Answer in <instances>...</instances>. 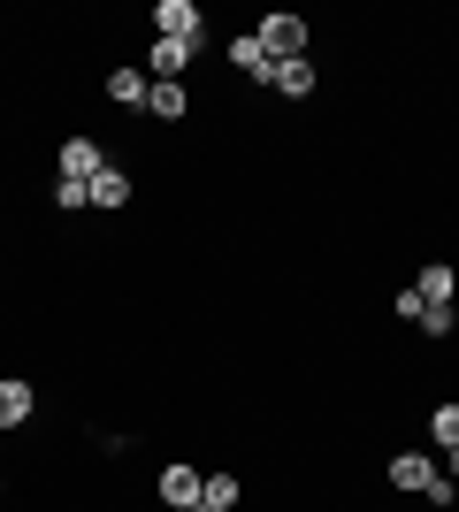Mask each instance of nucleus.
Here are the masks:
<instances>
[{
	"label": "nucleus",
	"mask_w": 459,
	"mask_h": 512,
	"mask_svg": "<svg viewBox=\"0 0 459 512\" xmlns=\"http://www.w3.org/2000/svg\"><path fill=\"white\" fill-rule=\"evenodd\" d=\"M253 39L268 46V62H306V23H299V16H284V8L253 23Z\"/></svg>",
	"instance_id": "obj_1"
},
{
	"label": "nucleus",
	"mask_w": 459,
	"mask_h": 512,
	"mask_svg": "<svg viewBox=\"0 0 459 512\" xmlns=\"http://www.w3.org/2000/svg\"><path fill=\"white\" fill-rule=\"evenodd\" d=\"M199 46H207V39H153L146 77H153V85H176V77H184V69L199 62Z\"/></svg>",
	"instance_id": "obj_2"
},
{
	"label": "nucleus",
	"mask_w": 459,
	"mask_h": 512,
	"mask_svg": "<svg viewBox=\"0 0 459 512\" xmlns=\"http://www.w3.org/2000/svg\"><path fill=\"white\" fill-rule=\"evenodd\" d=\"M153 23H161L153 39H207V23H199V0H161V8H153Z\"/></svg>",
	"instance_id": "obj_3"
},
{
	"label": "nucleus",
	"mask_w": 459,
	"mask_h": 512,
	"mask_svg": "<svg viewBox=\"0 0 459 512\" xmlns=\"http://www.w3.org/2000/svg\"><path fill=\"white\" fill-rule=\"evenodd\" d=\"M100 169H108V153H100V138H69V146H62V176H69V184H92Z\"/></svg>",
	"instance_id": "obj_4"
},
{
	"label": "nucleus",
	"mask_w": 459,
	"mask_h": 512,
	"mask_svg": "<svg viewBox=\"0 0 459 512\" xmlns=\"http://www.w3.org/2000/svg\"><path fill=\"white\" fill-rule=\"evenodd\" d=\"M199 482H207L199 467H161V505H169V512H192L199 505Z\"/></svg>",
	"instance_id": "obj_5"
},
{
	"label": "nucleus",
	"mask_w": 459,
	"mask_h": 512,
	"mask_svg": "<svg viewBox=\"0 0 459 512\" xmlns=\"http://www.w3.org/2000/svg\"><path fill=\"white\" fill-rule=\"evenodd\" d=\"M429 482H437V459H429V451H398L391 459V490H429Z\"/></svg>",
	"instance_id": "obj_6"
},
{
	"label": "nucleus",
	"mask_w": 459,
	"mask_h": 512,
	"mask_svg": "<svg viewBox=\"0 0 459 512\" xmlns=\"http://www.w3.org/2000/svg\"><path fill=\"white\" fill-rule=\"evenodd\" d=\"M230 62H238L245 77H261V85H268V77H276V62H268V46L253 39V31H238V39H230Z\"/></svg>",
	"instance_id": "obj_7"
},
{
	"label": "nucleus",
	"mask_w": 459,
	"mask_h": 512,
	"mask_svg": "<svg viewBox=\"0 0 459 512\" xmlns=\"http://www.w3.org/2000/svg\"><path fill=\"white\" fill-rule=\"evenodd\" d=\"M23 421H31V383L8 375V383H0V428H23Z\"/></svg>",
	"instance_id": "obj_8"
},
{
	"label": "nucleus",
	"mask_w": 459,
	"mask_h": 512,
	"mask_svg": "<svg viewBox=\"0 0 459 512\" xmlns=\"http://www.w3.org/2000/svg\"><path fill=\"white\" fill-rule=\"evenodd\" d=\"M414 291H421V299H429V306H452L459 276H452V268H444V260H429V268H421V276H414Z\"/></svg>",
	"instance_id": "obj_9"
},
{
	"label": "nucleus",
	"mask_w": 459,
	"mask_h": 512,
	"mask_svg": "<svg viewBox=\"0 0 459 512\" xmlns=\"http://www.w3.org/2000/svg\"><path fill=\"white\" fill-rule=\"evenodd\" d=\"M268 92H284V100H306V92H314V62H276Z\"/></svg>",
	"instance_id": "obj_10"
},
{
	"label": "nucleus",
	"mask_w": 459,
	"mask_h": 512,
	"mask_svg": "<svg viewBox=\"0 0 459 512\" xmlns=\"http://www.w3.org/2000/svg\"><path fill=\"white\" fill-rule=\"evenodd\" d=\"M85 192H92V207H131V176H123V169H100Z\"/></svg>",
	"instance_id": "obj_11"
},
{
	"label": "nucleus",
	"mask_w": 459,
	"mask_h": 512,
	"mask_svg": "<svg viewBox=\"0 0 459 512\" xmlns=\"http://www.w3.org/2000/svg\"><path fill=\"white\" fill-rule=\"evenodd\" d=\"M146 92H153L146 69H115L108 77V100H123V107H146Z\"/></svg>",
	"instance_id": "obj_12"
},
{
	"label": "nucleus",
	"mask_w": 459,
	"mask_h": 512,
	"mask_svg": "<svg viewBox=\"0 0 459 512\" xmlns=\"http://www.w3.org/2000/svg\"><path fill=\"white\" fill-rule=\"evenodd\" d=\"M238 505V474H207L199 482V512H230Z\"/></svg>",
	"instance_id": "obj_13"
},
{
	"label": "nucleus",
	"mask_w": 459,
	"mask_h": 512,
	"mask_svg": "<svg viewBox=\"0 0 459 512\" xmlns=\"http://www.w3.org/2000/svg\"><path fill=\"white\" fill-rule=\"evenodd\" d=\"M184 107H192V100H184V85H153L146 92V115H161V123H176Z\"/></svg>",
	"instance_id": "obj_14"
},
{
	"label": "nucleus",
	"mask_w": 459,
	"mask_h": 512,
	"mask_svg": "<svg viewBox=\"0 0 459 512\" xmlns=\"http://www.w3.org/2000/svg\"><path fill=\"white\" fill-rule=\"evenodd\" d=\"M414 329H421V337H452V329H459V314H452V306H429V299H421Z\"/></svg>",
	"instance_id": "obj_15"
},
{
	"label": "nucleus",
	"mask_w": 459,
	"mask_h": 512,
	"mask_svg": "<svg viewBox=\"0 0 459 512\" xmlns=\"http://www.w3.org/2000/svg\"><path fill=\"white\" fill-rule=\"evenodd\" d=\"M429 436H437L444 451H459V406H437V413H429Z\"/></svg>",
	"instance_id": "obj_16"
},
{
	"label": "nucleus",
	"mask_w": 459,
	"mask_h": 512,
	"mask_svg": "<svg viewBox=\"0 0 459 512\" xmlns=\"http://www.w3.org/2000/svg\"><path fill=\"white\" fill-rule=\"evenodd\" d=\"M54 207H69V214H77V207H92V192H85V184H69V176H62V184H54Z\"/></svg>",
	"instance_id": "obj_17"
},
{
	"label": "nucleus",
	"mask_w": 459,
	"mask_h": 512,
	"mask_svg": "<svg viewBox=\"0 0 459 512\" xmlns=\"http://www.w3.org/2000/svg\"><path fill=\"white\" fill-rule=\"evenodd\" d=\"M444 474H452V482H459V451H452V459H444Z\"/></svg>",
	"instance_id": "obj_18"
}]
</instances>
